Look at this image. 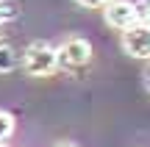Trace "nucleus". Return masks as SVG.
Returning a JSON list of instances; mask_svg holds the SVG:
<instances>
[{
    "label": "nucleus",
    "instance_id": "nucleus-1",
    "mask_svg": "<svg viewBox=\"0 0 150 147\" xmlns=\"http://www.w3.org/2000/svg\"><path fill=\"white\" fill-rule=\"evenodd\" d=\"M22 70L33 78H47L59 70V50L47 42H31L22 53Z\"/></svg>",
    "mask_w": 150,
    "mask_h": 147
},
{
    "label": "nucleus",
    "instance_id": "nucleus-2",
    "mask_svg": "<svg viewBox=\"0 0 150 147\" xmlns=\"http://www.w3.org/2000/svg\"><path fill=\"white\" fill-rule=\"evenodd\" d=\"M56 50H59V70L75 72V70H81V67H86L92 61V44L81 36L64 39Z\"/></svg>",
    "mask_w": 150,
    "mask_h": 147
},
{
    "label": "nucleus",
    "instance_id": "nucleus-3",
    "mask_svg": "<svg viewBox=\"0 0 150 147\" xmlns=\"http://www.w3.org/2000/svg\"><path fill=\"white\" fill-rule=\"evenodd\" d=\"M103 17H106V25L117 28V31H128L136 22H142V8L134 0H111V3L103 8Z\"/></svg>",
    "mask_w": 150,
    "mask_h": 147
},
{
    "label": "nucleus",
    "instance_id": "nucleus-4",
    "mask_svg": "<svg viewBox=\"0 0 150 147\" xmlns=\"http://www.w3.org/2000/svg\"><path fill=\"white\" fill-rule=\"evenodd\" d=\"M122 50L131 58H147L150 61V20L136 22L134 28L122 33Z\"/></svg>",
    "mask_w": 150,
    "mask_h": 147
},
{
    "label": "nucleus",
    "instance_id": "nucleus-5",
    "mask_svg": "<svg viewBox=\"0 0 150 147\" xmlns=\"http://www.w3.org/2000/svg\"><path fill=\"white\" fill-rule=\"evenodd\" d=\"M20 64H22V56L17 53V47L8 42V39L0 36V75H8V72H14Z\"/></svg>",
    "mask_w": 150,
    "mask_h": 147
},
{
    "label": "nucleus",
    "instance_id": "nucleus-6",
    "mask_svg": "<svg viewBox=\"0 0 150 147\" xmlns=\"http://www.w3.org/2000/svg\"><path fill=\"white\" fill-rule=\"evenodd\" d=\"M20 17V6L14 0H0V31H3L8 22H14Z\"/></svg>",
    "mask_w": 150,
    "mask_h": 147
},
{
    "label": "nucleus",
    "instance_id": "nucleus-7",
    "mask_svg": "<svg viewBox=\"0 0 150 147\" xmlns=\"http://www.w3.org/2000/svg\"><path fill=\"white\" fill-rule=\"evenodd\" d=\"M11 133H14V117H11L8 111H0V144H3Z\"/></svg>",
    "mask_w": 150,
    "mask_h": 147
},
{
    "label": "nucleus",
    "instance_id": "nucleus-8",
    "mask_svg": "<svg viewBox=\"0 0 150 147\" xmlns=\"http://www.w3.org/2000/svg\"><path fill=\"white\" fill-rule=\"evenodd\" d=\"M78 6H83V8H106L111 0H75Z\"/></svg>",
    "mask_w": 150,
    "mask_h": 147
},
{
    "label": "nucleus",
    "instance_id": "nucleus-9",
    "mask_svg": "<svg viewBox=\"0 0 150 147\" xmlns=\"http://www.w3.org/2000/svg\"><path fill=\"white\" fill-rule=\"evenodd\" d=\"M142 81H145V89L150 92V61H147V67H145V75H142Z\"/></svg>",
    "mask_w": 150,
    "mask_h": 147
},
{
    "label": "nucleus",
    "instance_id": "nucleus-10",
    "mask_svg": "<svg viewBox=\"0 0 150 147\" xmlns=\"http://www.w3.org/2000/svg\"><path fill=\"white\" fill-rule=\"evenodd\" d=\"M56 147H81V144H75V142H59Z\"/></svg>",
    "mask_w": 150,
    "mask_h": 147
}]
</instances>
